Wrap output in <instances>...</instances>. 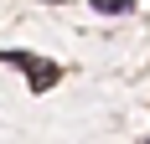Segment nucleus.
I'll list each match as a JSON object with an SVG mask.
<instances>
[{
	"mask_svg": "<svg viewBox=\"0 0 150 144\" xmlns=\"http://www.w3.org/2000/svg\"><path fill=\"white\" fill-rule=\"evenodd\" d=\"M0 62H11V67H21V72H26L31 93H47V87L62 77V67H57V62H42V57H31V52H0Z\"/></svg>",
	"mask_w": 150,
	"mask_h": 144,
	"instance_id": "f257e3e1",
	"label": "nucleus"
},
{
	"mask_svg": "<svg viewBox=\"0 0 150 144\" xmlns=\"http://www.w3.org/2000/svg\"><path fill=\"white\" fill-rule=\"evenodd\" d=\"M93 10H104V15H124V10H135V0H88Z\"/></svg>",
	"mask_w": 150,
	"mask_h": 144,
	"instance_id": "f03ea898",
	"label": "nucleus"
}]
</instances>
